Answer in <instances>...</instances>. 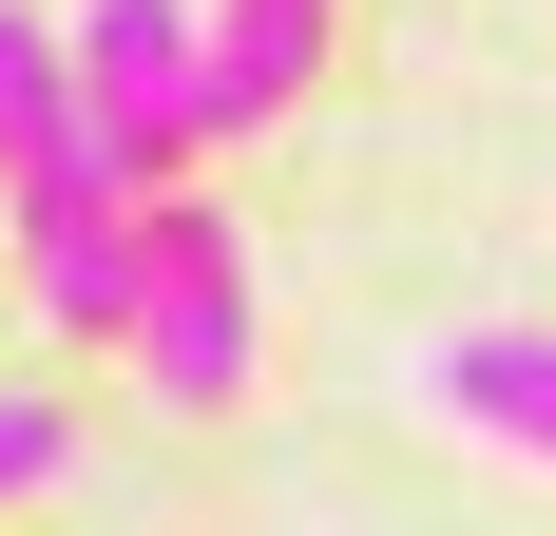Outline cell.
I'll return each mask as SVG.
<instances>
[{
  "instance_id": "cell-6",
  "label": "cell",
  "mask_w": 556,
  "mask_h": 536,
  "mask_svg": "<svg viewBox=\"0 0 556 536\" xmlns=\"http://www.w3.org/2000/svg\"><path fill=\"white\" fill-rule=\"evenodd\" d=\"M58 460H77V403H39V383H0V518H20V498H39Z\"/></svg>"
},
{
  "instance_id": "cell-1",
  "label": "cell",
  "mask_w": 556,
  "mask_h": 536,
  "mask_svg": "<svg viewBox=\"0 0 556 536\" xmlns=\"http://www.w3.org/2000/svg\"><path fill=\"white\" fill-rule=\"evenodd\" d=\"M58 77H77L97 173L135 192V212H173V173L212 154V115H192V77H212V0H77V20H58Z\"/></svg>"
},
{
  "instance_id": "cell-5",
  "label": "cell",
  "mask_w": 556,
  "mask_h": 536,
  "mask_svg": "<svg viewBox=\"0 0 556 536\" xmlns=\"http://www.w3.org/2000/svg\"><path fill=\"white\" fill-rule=\"evenodd\" d=\"M77 154V77H58V20H20V0H0V192H20V173H58Z\"/></svg>"
},
{
  "instance_id": "cell-2",
  "label": "cell",
  "mask_w": 556,
  "mask_h": 536,
  "mask_svg": "<svg viewBox=\"0 0 556 536\" xmlns=\"http://www.w3.org/2000/svg\"><path fill=\"white\" fill-rule=\"evenodd\" d=\"M135 365H154V403H250V365H269V307H250V230H230V212H192V192L154 212Z\"/></svg>"
},
{
  "instance_id": "cell-3",
  "label": "cell",
  "mask_w": 556,
  "mask_h": 536,
  "mask_svg": "<svg viewBox=\"0 0 556 536\" xmlns=\"http://www.w3.org/2000/svg\"><path fill=\"white\" fill-rule=\"evenodd\" d=\"M307 77H327V0H212V77H192L212 135H269Z\"/></svg>"
},
{
  "instance_id": "cell-4",
  "label": "cell",
  "mask_w": 556,
  "mask_h": 536,
  "mask_svg": "<svg viewBox=\"0 0 556 536\" xmlns=\"http://www.w3.org/2000/svg\"><path fill=\"white\" fill-rule=\"evenodd\" d=\"M442 422L556 460V326H480V345H442Z\"/></svg>"
}]
</instances>
